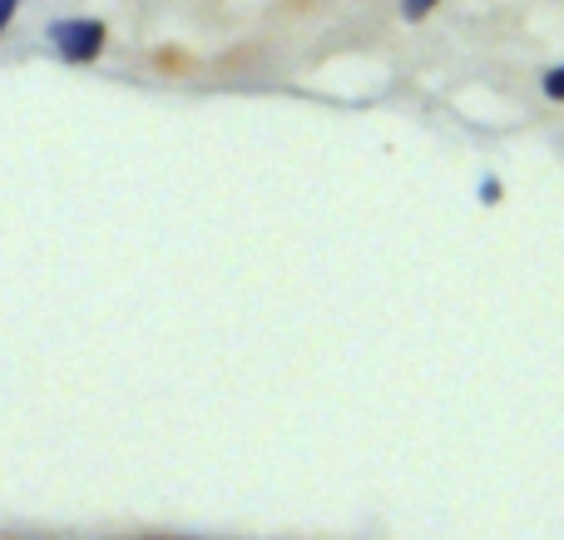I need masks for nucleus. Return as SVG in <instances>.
<instances>
[{"label": "nucleus", "instance_id": "1", "mask_svg": "<svg viewBox=\"0 0 564 540\" xmlns=\"http://www.w3.org/2000/svg\"><path fill=\"white\" fill-rule=\"evenodd\" d=\"M45 35L65 65H89V60L105 55L109 30H105V20H95V15H65V20H50Z\"/></svg>", "mask_w": 564, "mask_h": 540}, {"label": "nucleus", "instance_id": "2", "mask_svg": "<svg viewBox=\"0 0 564 540\" xmlns=\"http://www.w3.org/2000/svg\"><path fill=\"white\" fill-rule=\"evenodd\" d=\"M436 6H441V0H401V15H406V20H426Z\"/></svg>", "mask_w": 564, "mask_h": 540}, {"label": "nucleus", "instance_id": "3", "mask_svg": "<svg viewBox=\"0 0 564 540\" xmlns=\"http://www.w3.org/2000/svg\"><path fill=\"white\" fill-rule=\"evenodd\" d=\"M545 99H564V69H545Z\"/></svg>", "mask_w": 564, "mask_h": 540}, {"label": "nucleus", "instance_id": "4", "mask_svg": "<svg viewBox=\"0 0 564 540\" xmlns=\"http://www.w3.org/2000/svg\"><path fill=\"white\" fill-rule=\"evenodd\" d=\"M500 194H506L500 179H486V184H480V204H500Z\"/></svg>", "mask_w": 564, "mask_h": 540}, {"label": "nucleus", "instance_id": "5", "mask_svg": "<svg viewBox=\"0 0 564 540\" xmlns=\"http://www.w3.org/2000/svg\"><path fill=\"white\" fill-rule=\"evenodd\" d=\"M15 10H20V0H0V35H6V25L15 20Z\"/></svg>", "mask_w": 564, "mask_h": 540}]
</instances>
